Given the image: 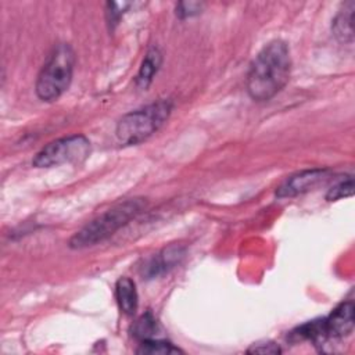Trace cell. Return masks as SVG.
I'll list each match as a JSON object with an SVG mask.
<instances>
[{
  "label": "cell",
  "instance_id": "obj_14",
  "mask_svg": "<svg viewBox=\"0 0 355 355\" xmlns=\"http://www.w3.org/2000/svg\"><path fill=\"white\" fill-rule=\"evenodd\" d=\"M354 194V179L352 176H347V179L337 182L331 189H329L326 194L327 201H337Z\"/></svg>",
  "mask_w": 355,
  "mask_h": 355
},
{
  "label": "cell",
  "instance_id": "obj_11",
  "mask_svg": "<svg viewBox=\"0 0 355 355\" xmlns=\"http://www.w3.org/2000/svg\"><path fill=\"white\" fill-rule=\"evenodd\" d=\"M183 257V251L180 247H169L162 251V254L157 255L154 259H151L150 265L147 266V273L150 276H155L158 273L165 272L166 269L172 268L179 259Z\"/></svg>",
  "mask_w": 355,
  "mask_h": 355
},
{
  "label": "cell",
  "instance_id": "obj_17",
  "mask_svg": "<svg viewBox=\"0 0 355 355\" xmlns=\"http://www.w3.org/2000/svg\"><path fill=\"white\" fill-rule=\"evenodd\" d=\"M248 354H280L282 348L275 344V343H258V344H252L248 349Z\"/></svg>",
  "mask_w": 355,
  "mask_h": 355
},
{
  "label": "cell",
  "instance_id": "obj_16",
  "mask_svg": "<svg viewBox=\"0 0 355 355\" xmlns=\"http://www.w3.org/2000/svg\"><path fill=\"white\" fill-rule=\"evenodd\" d=\"M204 3L200 1H180L176 6V15L179 18H189V17H194L197 14H200L204 8Z\"/></svg>",
  "mask_w": 355,
  "mask_h": 355
},
{
  "label": "cell",
  "instance_id": "obj_5",
  "mask_svg": "<svg viewBox=\"0 0 355 355\" xmlns=\"http://www.w3.org/2000/svg\"><path fill=\"white\" fill-rule=\"evenodd\" d=\"M90 140L83 135L61 137L46 144L33 158L36 168H51L62 164H76L85 161L90 154Z\"/></svg>",
  "mask_w": 355,
  "mask_h": 355
},
{
  "label": "cell",
  "instance_id": "obj_15",
  "mask_svg": "<svg viewBox=\"0 0 355 355\" xmlns=\"http://www.w3.org/2000/svg\"><path fill=\"white\" fill-rule=\"evenodd\" d=\"M130 6H132L130 3H115V1L107 3L105 17H107V24L110 25V28H114L118 24V21L123 15L125 10H128Z\"/></svg>",
  "mask_w": 355,
  "mask_h": 355
},
{
  "label": "cell",
  "instance_id": "obj_3",
  "mask_svg": "<svg viewBox=\"0 0 355 355\" xmlns=\"http://www.w3.org/2000/svg\"><path fill=\"white\" fill-rule=\"evenodd\" d=\"M75 67V53L69 44L60 43L49 54L35 85L36 96L46 103L58 100L69 87Z\"/></svg>",
  "mask_w": 355,
  "mask_h": 355
},
{
  "label": "cell",
  "instance_id": "obj_2",
  "mask_svg": "<svg viewBox=\"0 0 355 355\" xmlns=\"http://www.w3.org/2000/svg\"><path fill=\"white\" fill-rule=\"evenodd\" d=\"M147 207V200L143 197L129 198L104 214L94 218L86 226H83L79 232H76L68 245L73 250H82L86 247L96 245L97 243L104 241L110 236H112L116 230L125 226L129 220L135 219L140 212H143Z\"/></svg>",
  "mask_w": 355,
  "mask_h": 355
},
{
  "label": "cell",
  "instance_id": "obj_7",
  "mask_svg": "<svg viewBox=\"0 0 355 355\" xmlns=\"http://www.w3.org/2000/svg\"><path fill=\"white\" fill-rule=\"evenodd\" d=\"M326 330L330 338H344L354 330V302L344 301L324 318Z\"/></svg>",
  "mask_w": 355,
  "mask_h": 355
},
{
  "label": "cell",
  "instance_id": "obj_12",
  "mask_svg": "<svg viewBox=\"0 0 355 355\" xmlns=\"http://www.w3.org/2000/svg\"><path fill=\"white\" fill-rule=\"evenodd\" d=\"M136 352L137 354H150V355H154V354H162V355H166V354H183V351L179 347L173 345L169 341L158 340V338L143 340L140 347L136 349Z\"/></svg>",
  "mask_w": 355,
  "mask_h": 355
},
{
  "label": "cell",
  "instance_id": "obj_4",
  "mask_svg": "<svg viewBox=\"0 0 355 355\" xmlns=\"http://www.w3.org/2000/svg\"><path fill=\"white\" fill-rule=\"evenodd\" d=\"M172 103L158 100L143 108L125 114L116 123L115 136L125 146L139 144L154 135L169 118Z\"/></svg>",
  "mask_w": 355,
  "mask_h": 355
},
{
  "label": "cell",
  "instance_id": "obj_10",
  "mask_svg": "<svg viewBox=\"0 0 355 355\" xmlns=\"http://www.w3.org/2000/svg\"><path fill=\"white\" fill-rule=\"evenodd\" d=\"M161 62H162V55L158 49L153 47L146 53L136 76V85L140 89H147L150 86V83L153 82L155 73L161 67Z\"/></svg>",
  "mask_w": 355,
  "mask_h": 355
},
{
  "label": "cell",
  "instance_id": "obj_9",
  "mask_svg": "<svg viewBox=\"0 0 355 355\" xmlns=\"http://www.w3.org/2000/svg\"><path fill=\"white\" fill-rule=\"evenodd\" d=\"M115 297L119 305V309L125 315H133L137 309V291L136 284L129 277L118 279L115 284Z\"/></svg>",
  "mask_w": 355,
  "mask_h": 355
},
{
  "label": "cell",
  "instance_id": "obj_13",
  "mask_svg": "<svg viewBox=\"0 0 355 355\" xmlns=\"http://www.w3.org/2000/svg\"><path fill=\"white\" fill-rule=\"evenodd\" d=\"M157 331V320L154 319V316L148 312L146 315H143L135 324L133 327V334L143 340H148V338H154V333Z\"/></svg>",
  "mask_w": 355,
  "mask_h": 355
},
{
  "label": "cell",
  "instance_id": "obj_8",
  "mask_svg": "<svg viewBox=\"0 0 355 355\" xmlns=\"http://www.w3.org/2000/svg\"><path fill=\"white\" fill-rule=\"evenodd\" d=\"M354 10L355 3L347 1L333 19V33L341 43H352L354 40Z\"/></svg>",
  "mask_w": 355,
  "mask_h": 355
},
{
  "label": "cell",
  "instance_id": "obj_1",
  "mask_svg": "<svg viewBox=\"0 0 355 355\" xmlns=\"http://www.w3.org/2000/svg\"><path fill=\"white\" fill-rule=\"evenodd\" d=\"M291 57L286 42L268 43L252 60L247 73V93L254 101H268L288 82Z\"/></svg>",
  "mask_w": 355,
  "mask_h": 355
},
{
  "label": "cell",
  "instance_id": "obj_6",
  "mask_svg": "<svg viewBox=\"0 0 355 355\" xmlns=\"http://www.w3.org/2000/svg\"><path fill=\"white\" fill-rule=\"evenodd\" d=\"M329 176V169H308L298 172L290 178H287L276 190V196L279 198L294 197L302 194L308 190H312L319 183L326 180Z\"/></svg>",
  "mask_w": 355,
  "mask_h": 355
}]
</instances>
